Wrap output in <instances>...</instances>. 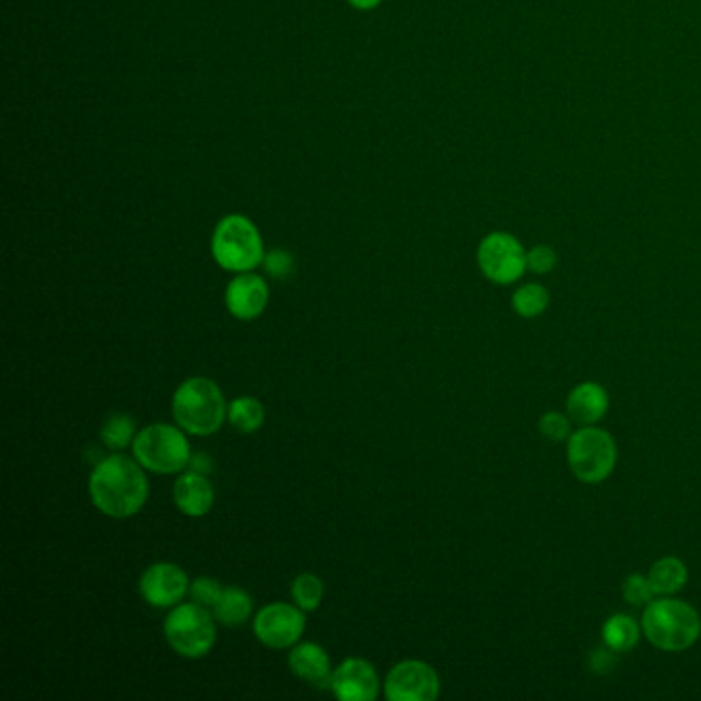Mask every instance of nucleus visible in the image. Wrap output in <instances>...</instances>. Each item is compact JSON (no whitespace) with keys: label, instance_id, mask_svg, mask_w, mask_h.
I'll list each match as a JSON object with an SVG mask.
<instances>
[{"label":"nucleus","instance_id":"nucleus-1","mask_svg":"<svg viewBox=\"0 0 701 701\" xmlns=\"http://www.w3.org/2000/svg\"><path fill=\"white\" fill-rule=\"evenodd\" d=\"M147 469L126 454H110L89 478V494L99 512L111 519H130L149 500Z\"/></svg>","mask_w":701,"mask_h":701},{"label":"nucleus","instance_id":"nucleus-4","mask_svg":"<svg viewBox=\"0 0 701 701\" xmlns=\"http://www.w3.org/2000/svg\"><path fill=\"white\" fill-rule=\"evenodd\" d=\"M212 258L227 272H253L262 266L263 239L253 220L243 214H229L212 233Z\"/></svg>","mask_w":701,"mask_h":701},{"label":"nucleus","instance_id":"nucleus-5","mask_svg":"<svg viewBox=\"0 0 701 701\" xmlns=\"http://www.w3.org/2000/svg\"><path fill=\"white\" fill-rule=\"evenodd\" d=\"M134 459L154 475H178L192 459L190 442L183 430L171 424L142 428L132 442Z\"/></svg>","mask_w":701,"mask_h":701},{"label":"nucleus","instance_id":"nucleus-3","mask_svg":"<svg viewBox=\"0 0 701 701\" xmlns=\"http://www.w3.org/2000/svg\"><path fill=\"white\" fill-rule=\"evenodd\" d=\"M171 408L178 427L192 437H210L219 432L229 412L220 387L204 377H193L181 383Z\"/></svg>","mask_w":701,"mask_h":701},{"label":"nucleus","instance_id":"nucleus-25","mask_svg":"<svg viewBox=\"0 0 701 701\" xmlns=\"http://www.w3.org/2000/svg\"><path fill=\"white\" fill-rule=\"evenodd\" d=\"M222 591H224L222 584L214 578H196L190 584V594H192L193 603L207 607V609H214V605L219 603Z\"/></svg>","mask_w":701,"mask_h":701},{"label":"nucleus","instance_id":"nucleus-28","mask_svg":"<svg viewBox=\"0 0 701 701\" xmlns=\"http://www.w3.org/2000/svg\"><path fill=\"white\" fill-rule=\"evenodd\" d=\"M555 266L558 256L550 246H537L527 251V270H531L533 274H550Z\"/></svg>","mask_w":701,"mask_h":701},{"label":"nucleus","instance_id":"nucleus-11","mask_svg":"<svg viewBox=\"0 0 701 701\" xmlns=\"http://www.w3.org/2000/svg\"><path fill=\"white\" fill-rule=\"evenodd\" d=\"M188 574L178 564L159 562L152 564L140 578V594L151 607L173 609L190 592Z\"/></svg>","mask_w":701,"mask_h":701},{"label":"nucleus","instance_id":"nucleus-2","mask_svg":"<svg viewBox=\"0 0 701 701\" xmlns=\"http://www.w3.org/2000/svg\"><path fill=\"white\" fill-rule=\"evenodd\" d=\"M642 633L662 652H683L700 640V613L695 607L673 597L652 599L642 613Z\"/></svg>","mask_w":701,"mask_h":701},{"label":"nucleus","instance_id":"nucleus-23","mask_svg":"<svg viewBox=\"0 0 701 701\" xmlns=\"http://www.w3.org/2000/svg\"><path fill=\"white\" fill-rule=\"evenodd\" d=\"M290 594L292 601L303 611H316L323 601V582L316 574H301L292 580Z\"/></svg>","mask_w":701,"mask_h":701},{"label":"nucleus","instance_id":"nucleus-13","mask_svg":"<svg viewBox=\"0 0 701 701\" xmlns=\"http://www.w3.org/2000/svg\"><path fill=\"white\" fill-rule=\"evenodd\" d=\"M270 301V289L262 276L241 272L229 282L224 292V303L231 316L241 321H253L262 316Z\"/></svg>","mask_w":701,"mask_h":701},{"label":"nucleus","instance_id":"nucleus-24","mask_svg":"<svg viewBox=\"0 0 701 701\" xmlns=\"http://www.w3.org/2000/svg\"><path fill=\"white\" fill-rule=\"evenodd\" d=\"M623 599L633 607H647L654 599V591L650 587V580L642 574H630L621 584Z\"/></svg>","mask_w":701,"mask_h":701},{"label":"nucleus","instance_id":"nucleus-27","mask_svg":"<svg viewBox=\"0 0 701 701\" xmlns=\"http://www.w3.org/2000/svg\"><path fill=\"white\" fill-rule=\"evenodd\" d=\"M262 266L266 274L278 278V280H284V278H289L292 274L294 260H292V256L287 249H272V251L266 253Z\"/></svg>","mask_w":701,"mask_h":701},{"label":"nucleus","instance_id":"nucleus-12","mask_svg":"<svg viewBox=\"0 0 701 701\" xmlns=\"http://www.w3.org/2000/svg\"><path fill=\"white\" fill-rule=\"evenodd\" d=\"M330 689L338 700L372 701L379 695L381 679L369 660L346 659L333 669Z\"/></svg>","mask_w":701,"mask_h":701},{"label":"nucleus","instance_id":"nucleus-15","mask_svg":"<svg viewBox=\"0 0 701 701\" xmlns=\"http://www.w3.org/2000/svg\"><path fill=\"white\" fill-rule=\"evenodd\" d=\"M173 500L179 512L198 519L212 509L214 490L207 475L196 473V471H186V473H179L178 482L173 488Z\"/></svg>","mask_w":701,"mask_h":701},{"label":"nucleus","instance_id":"nucleus-17","mask_svg":"<svg viewBox=\"0 0 701 701\" xmlns=\"http://www.w3.org/2000/svg\"><path fill=\"white\" fill-rule=\"evenodd\" d=\"M648 580H650V587H652L654 594L671 597V594H677L688 584V565L683 564V560H679L674 555L660 558L659 562H654L652 568H650Z\"/></svg>","mask_w":701,"mask_h":701},{"label":"nucleus","instance_id":"nucleus-16","mask_svg":"<svg viewBox=\"0 0 701 701\" xmlns=\"http://www.w3.org/2000/svg\"><path fill=\"white\" fill-rule=\"evenodd\" d=\"M565 410H568V415L578 424L591 427V424H597L605 418L607 410H609V393H607L605 387L599 385L594 381L580 383L570 391V395L565 399Z\"/></svg>","mask_w":701,"mask_h":701},{"label":"nucleus","instance_id":"nucleus-9","mask_svg":"<svg viewBox=\"0 0 701 701\" xmlns=\"http://www.w3.org/2000/svg\"><path fill=\"white\" fill-rule=\"evenodd\" d=\"M303 609L289 603H270L253 619V633L263 647L272 650L292 648L304 632Z\"/></svg>","mask_w":701,"mask_h":701},{"label":"nucleus","instance_id":"nucleus-18","mask_svg":"<svg viewBox=\"0 0 701 701\" xmlns=\"http://www.w3.org/2000/svg\"><path fill=\"white\" fill-rule=\"evenodd\" d=\"M251 611H253L251 594L239 587H227L220 594L219 603L212 609V615L227 628H239L251 618Z\"/></svg>","mask_w":701,"mask_h":701},{"label":"nucleus","instance_id":"nucleus-30","mask_svg":"<svg viewBox=\"0 0 701 701\" xmlns=\"http://www.w3.org/2000/svg\"><path fill=\"white\" fill-rule=\"evenodd\" d=\"M381 2H383V0H348V4L354 7L358 11H372V9H377Z\"/></svg>","mask_w":701,"mask_h":701},{"label":"nucleus","instance_id":"nucleus-19","mask_svg":"<svg viewBox=\"0 0 701 701\" xmlns=\"http://www.w3.org/2000/svg\"><path fill=\"white\" fill-rule=\"evenodd\" d=\"M640 635H642V625H638V621L632 615L618 613L603 623V642L611 652L632 650L640 642Z\"/></svg>","mask_w":701,"mask_h":701},{"label":"nucleus","instance_id":"nucleus-22","mask_svg":"<svg viewBox=\"0 0 701 701\" xmlns=\"http://www.w3.org/2000/svg\"><path fill=\"white\" fill-rule=\"evenodd\" d=\"M101 440L103 444L111 449V451H122L126 447H130L134 439H137V424L130 415L126 413H113L106 424L101 427Z\"/></svg>","mask_w":701,"mask_h":701},{"label":"nucleus","instance_id":"nucleus-21","mask_svg":"<svg viewBox=\"0 0 701 701\" xmlns=\"http://www.w3.org/2000/svg\"><path fill=\"white\" fill-rule=\"evenodd\" d=\"M550 307V292L543 284L529 282L523 284L521 289L514 290L512 294V309L517 316L524 319H533V317L543 316Z\"/></svg>","mask_w":701,"mask_h":701},{"label":"nucleus","instance_id":"nucleus-14","mask_svg":"<svg viewBox=\"0 0 701 701\" xmlns=\"http://www.w3.org/2000/svg\"><path fill=\"white\" fill-rule=\"evenodd\" d=\"M289 667L292 674L299 677L307 685L316 689L330 688L333 674L330 657L316 642L294 644L290 650Z\"/></svg>","mask_w":701,"mask_h":701},{"label":"nucleus","instance_id":"nucleus-8","mask_svg":"<svg viewBox=\"0 0 701 701\" xmlns=\"http://www.w3.org/2000/svg\"><path fill=\"white\" fill-rule=\"evenodd\" d=\"M478 266L490 282L509 287L524 274L527 251L514 234L494 231L478 248Z\"/></svg>","mask_w":701,"mask_h":701},{"label":"nucleus","instance_id":"nucleus-26","mask_svg":"<svg viewBox=\"0 0 701 701\" xmlns=\"http://www.w3.org/2000/svg\"><path fill=\"white\" fill-rule=\"evenodd\" d=\"M539 432L543 434V439L553 440V442H562L570 439V420L568 415L560 412L543 413L539 418Z\"/></svg>","mask_w":701,"mask_h":701},{"label":"nucleus","instance_id":"nucleus-20","mask_svg":"<svg viewBox=\"0 0 701 701\" xmlns=\"http://www.w3.org/2000/svg\"><path fill=\"white\" fill-rule=\"evenodd\" d=\"M227 420L231 422V427L241 432V434H253L263 427L266 422V410H263V403L260 399L237 398L229 403V412H227Z\"/></svg>","mask_w":701,"mask_h":701},{"label":"nucleus","instance_id":"nucleus-29","mask_svg":"<svg viewBox=\"0 0 701 701\" xmlns=\"http://www.w3.org/2000/svg\"><path fill=\"white\" fill-rule=\"evenodd\" d=\"M188 469H190V471H196V473L208 475V473H210V469H212V461H210V457H208L207 453L192 454Z\"/></svg>","mask_w":701,"mask_h":701},{"label":"nucleus","instance_id":"nucleus-10","mask_svg":"<svg viewBox=\"0 0 701 701\" xmlns=\"http://www.w3.org/2000/svg\"><path fill=\"white\" fill-rule=\"evenodd\" d=\"M439 693V674L422 660H403L387 674L385 698L389 701H434Z\"/></svg>","mask_w":701,"mask_h":701},{"label":"nucleus","instance_id":"nucleus-7","mask_svg":"<svg viewBox=\"0 0 701 701\" xmlns=\"http://www.w3.org/2000/svg\"><path fill=\"white\" fill-rule=\"evenodd\" d=\"M166 640L183 659H202L217 642L214 615L198 603H179L166 619Z\"/></svg>","mask_w":701,"mask_h":701},{"label":"nucleus","instance_id":"nucleus-6","mask_svg":"<svg viewBox=\"0 0 701 701\" xmlns=\"http://www.w3.org/2000/svg\"><path fill=\"white\" fill-rule=\"evenodd\" d=\"M565 454L572 473L582 483L605 482L618 465L615 440L607 430L594 424L570 434Z\"/></svg>","mask_w":701,"mask_h":701}]
</instances>
